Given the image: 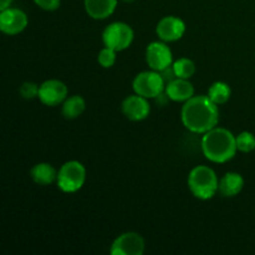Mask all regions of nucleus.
<instances>
[{
  "label": "nucleus",
  "instance_id": "9",
  "mask_svg": "<svg viewBox=\"0 0 255 255\" xmlns=\"http://www.w3.org/2000/svg\"><path fill=\"white\" fill-rule=\"evenodd\" d=\"M67 96H69V90H67L66 85L60 80L50 79L40 85L37 99L45 106L55 107L62 105Z\"/></svg>",
  "mask_w": 255,
  "mask_h": 255
},
{
  "label": "nucleus",
  "instance_id": "12",
  "mask_svg": "<svg viewBox=\"0 0 255 255\" xmlns=\"http://www.w3.org/2000/svg\"><path fill=\"white\" fill-rule=\"evenodd\" d=\"M121 110L125 117L133 122L143 121L151 114V106H149L148 99L137 94L127 96L122 101Z\"/></svg>",
  "mask_w": 255,
  "mask_h": 255
},
{
  "label": "nucleus",
  "instance_id": "21",
  "mask_svg": "<svg viewBox=\"0 0 255 255\" xmlns=\"http://www.w3.org/2000/svg\"><path fill=\"white\" fill-rule=\"evenodd\" d=\"M117 60V51H115L114 49H110V47L105 46L101 51L97 55V62L100 64V66H102L104 69H110V67L114 66L116 64Z\"/></svg>",
  "mask_w": 255,
  "mask_h": 255
},
{
  "label": "nucleus",
  "instance_id": "5",
  "mask_svg": "<svg viewBox=\"0 0 255 255\" xmlns=\"http://www.w3.org/2000/svg\"><path fill=\"white\" fill-rule=\"evenodd\" d=\"M134 39L133 29L127 22L115 21L107 25L102 31V42L106 47L120 52L128 49Z\"/></svg>",
  "mask_w": 255,
  "mask_h": 255
},
{
  "label": "nucleus",
  "instance_id": "2",
  "mask_svg": "<svg viewBox=\"0 0 255 255\" xmlns=\"http://www.w3.org/2000/svg\"><path fill=\"white\" fill-rule=\"evenodd\" d=\"M201 148L204 157L213 163H226L233 159L238 152L233 132L218 126L203 134Z\"/></svg>",
  "mask_w": 255,
  "mask_h": 255
},
{
  "label": "nucleus",
  "instance_id": "15",
  "mask_svg": "<svg viewBox=\"0 0 255 255\" xmlns=\"http://www.w3.org/2000/svg\"><path fill=\"white\" fill-rule=\"evenodd\" d=\"M244 188V178L241 173L237 172H228L219 179L218 192L222 197L233 198L238 196Z\"/></svg>",
  "mask_w": 255,
  "mask_h": 255
},
{
  "label": "nucleus",
  "instance_id": "13",
  "mask_svg": "<svg viewBox=\"0 0 255 255\" xmlns=\"http://www.w3.org/2000/svg\"><path fill=\"white\" fill-rule=\"evenodd\" d=\"M164 92L171 101L183 102L184 104L191 97L194 96V86L189 80L177 77V79L166 84Z\"/></svg>",
  "mask_w": 255,
  "mask_h": 255
},
{
  "label": "nucleus",
  "instance_id": "22",
  "mask_svg": "<svg viewBox=\"0 0 255 255\" xmlns=\"http://www.w3.org/2000/svg\"><path fill=\"white\" fill-rule=\"evenodd\" d=\"M39 90H40L39 85L31 81H26L20 86L19 92H20V96H21L24 100H34L39 96Z\"/></svg>",
  "mask_w": 255,
  "mask_h": 255
},
{
  "label": "nucleus",
  "instance_id": "19",
  "mask_svg": "<svg viewBox=\"0 0 255 255\" xmlns=\"http://www.w3.org/2000/svg\"><path fill=\"white\" fill-rule=\"evenodd\" d=\"M172 66L176 72V76L179 79L189 80L196 74V64L193 62V60L188 59V57H181V59L176 60L173 61Z\"/></svg>",
  "mask_w": 255,
  "mask_h": 255
},
{
  "label": "nucleus",
  "instance_id": "1",
  "mask_svg": "<svg viewBox=\"0 0 255 255\" xmlns=\"http://www.w3.org/2000/svg\"><path fill=\"white\" fill-rule=\"evenodd\" d=\"M181 120L188 131L204 134L218 126V105L214 104L208 95H194L182 106Z\"/></svg>",
  "mask_w": 255,
  "mask_h": 255
},
{
  "label": "nucleus",
  "instance_id": "26",
  "mask_svg": "<svg viewBox=\"0 0 255 255\" xmlns=\"http://www.w3.org/2000/svg\"><path fill=\"white\" fill-rule=\"evenodd\" d=\"M121 1H125V2H132V1H136V0H121Z\"/></svg>",
  "mask_w": 255,
  "mask_h": 255
},
{
  "label": "nucleus",
  "instance_id": "11",
  "mask_svg": "<svg viewBox=\"0 0 255 255\" xmlns=\"http://www.w3.org/2000/svg\"><path fill=\"white\" fill-rule=\"evenodd\" d=\"M186 32V24L183 20L174 15L162 17L156 26V34L159 40L164 42L178 41Z\"/></svg>",
  "mask_w": 255,
  "mask_h": 255
},
{
  "label": "nucleus",
  "instance_id": "7",
  "mask_svg": "<svg viewBox=\"0 0 255 255\" xmlns=\"http://www.w3.org/2000/svg\"><path fill=\"white\" fill-rule=\"evenodd\" d=\"M146 249L143 237L136 232L122 233L112 242L110 254L111 255H142Z\"/></svg>",
  "mask_w": 255,
  "mask_h": 255
},
{
  "label": "nucleus",
  "instance_id": "23",
  "mask_svg": "<svg viewBox=\"0 0 255 255\" xmlns=\"http://www.w3.org/2000/svg\"><path fill=\"white\" fill-rule=\"evenodd\" d=\"M34 2L45 11H55L61 5V0H34Z\"/></svg>",
  "mask_w": 255,
  "mask_h": 255
},
{
  "label": "nucleus",
  "instance_id": "10",
  "mask_svg": "<svg viewBox=\"0 0 255 255\" xmlns=\"http://www.w3.org/2000/svg\"><path fill=\"white\" fill-rule=\"evenodd\" d=\"M29 24L27 15L17 7L0 10V30L5 35H17L24 31Z\"/></svg>",
  "mask_w": 255,
  "mask_h": 255
},
{
  "label": "nucleus",
  "instance_id": "14",
  "mask_svg": "<svg viewBox=\"0 0 255 255\" xmlns=\"http://www.w3.org/2000/svg\"><path fill=\"white\" fill-rule=\"evenodd\" d=\"M119 0H84L87 15L94 20H105L111 16Z\"/></svg>",
  "mask_w": 255,
  "mask_h": 255
},
{
  "label": "nucleus",
  "instance_id": "8",
  "mask_svg": "<svg viewBox=\"0 0 255 255\" xmlns=\"http://www.w3.org/2000/svg\"><path fill=\"white\" fill-rule=\"evenodd\" d=\"M144 56H146V62L149 69L154 71L161 72L162 70L167 69L173 64V54H172L171 47L162 40L149 42L146 47Z\"/></svg>",
  "mask_w": 255,
  "mask_h": 255
},
{
  "label": "nucleus",
  "instance_id": "18",
  "mask_svg": "<svg viewBox=\"0 0 255 255\" xmlns=\"http://www.w3.org/2000/svg\"><path fill=\"white\" fill-rule=\"evenodd\" d=\"M208 97L216 105H224L229 101L232 96V89L227 82L216 81L208 89Z\"/></svg>",
  "mask_w": 255,
  "mask_h": 255
},
{
  "label": "nucleus",
  "instance_id": "20",
  "mask_svg": "<svg viewBox=\"0 0 255 255\" xmlns=\"http://www.w3.org/2000/svg\"><path fill=\"white\" fill-rule=\"evenodd\" d=\"M237 148L242 153H249L255 149V134L249 131H243L236 136Z\"/></svg>",
  "mask_w": 255,
  "mask_h": 255
},
{
  "label": "nucleus",
  "instance_id": "24",
  "mask_svg": "<svg viewBox=\"0 0 255 255\" xmlns=\"http://www.w3.org/2000/svg\"><path fill=\"white\" fill-rule=\"evenodd\" d=\"M159 74L162 75V77H163V80H164V82H166V84H168V82H171L172 80L177 79L176 72H174L173 66H172V65H171V66L167 67V69L162 70V71L159 72Z\"/></svg>",
  "mask_w": 255,
  "mask_h": 255
},
{
  "label": "nucleus",
  "instance_id": "3",
  "mask_svg": "<svg viewBox=\"0 0 255 255\" xmlns=\"http://www.w3.org/2000/svg\"><path fill=\"white\" fill-rule=\"evenodd\" d=\"M187 183L191 193L201 201L213 198L219 188V179L214 169L203 164L192 168Z\"/></svg>",
  "mask_w": 255,
  "mask_h": 255
},
{
  "label": "nucleus",
  "instance_id": "6",
  "mask_svg": "<svg viewBox=\"0 0 255 255\" xmlns=\"http://www.w3.org/2000/svg\"><path fill=\"white\" fill-rule=\"evenodd\" d=\"M132 89L134 94L141 95L146 99H156L164 92L166 82L158 71L148 70V71L139 72L134 76L132 81Z\"/></svg>",
  "mask_w": 255,
  "mask_h": 255
},
{
  "label": "nucleus",
  "instance_id": "4",
  "mask_svg": "<svg viewBox=\"0 0 255 255\" xmlns=\"http://www.w3.org/2000/svg\"><path fill=\"white\" fill-rule=\"evenodd\" d=\"M86 182V168L79 161H67L57 171L56 184L64 193H76Z\"/></svg>",
  "mask_w": 255,
  "mask_h": 255
},
{
  "label": "nucleus",
  "instance_id": "17",
  "mask_svg": "<svg viewBox=\"0 0 255 255\" xmlns=\"http://www.w3.org/2000/svg\"><path fill=\"white\" fill-rule=\"evenodd\" d=\"M86 110V101L80 95L67 96L61 105V114L66 120H76Z\"/></svg>",
  "mask_w": 255,
  "mask_h": 255
},
{
  "label": "nucleus",
  "instance_id": "16",
  "mask_svg": "<svg viewBox=\"0 0 255 255\" xmlns=\"http://www.w3.org/2000/svg\"><path fill=\"white\" fill-rule=\"evenodd\" d=\"M30 177L39 186H49L57 179V171L54 166L46 162H40L30 169Z\"/></svg>",
  "mask_w": 255,
  "mask_h": 255
},
{
  "label": "nucleus",
  "instance_id": "25",
  "mask_svg": "<svg viewBox=\"0 0 255 255\" xmlns=\"http://www.w3.org/2000/svg\"><path fill=\"white\" fill-rule=\"evenodd\" d=\"M12 1H14V0H0V10H4L6 9V7L11 6Z\"/></svg>",
  "mask_w": 255,
  "mask_h": 255
}]
</instances>
